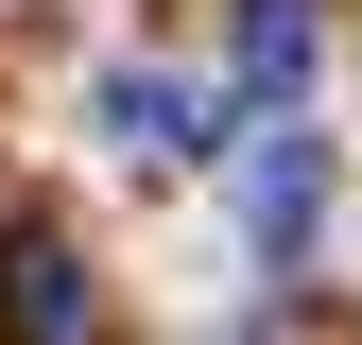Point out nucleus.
<instances>
[{
  "instance_id": "nucleus-4",
  "label": "nucleus",
  "mask_w": 362,
  "mask_h": 345,
  "mask_svg": "<svg viewBox=\"0 0 362 345\" xmlns=\"http://www.w3.org/2000/svg\"><path fill=\"white\" fill-rule=\"evenodd\" d=\"M0 328H18V345H86V276H69V242H18V259H0Z\"/></svg>"
},
{
  "instance_id": "nucleus-1",
  "label": "nucleus",
  "mask_w": 362,
  "mask_h": 345,
  "mask_svg": "<svg viewBox=\"0 0 362 345\" xmlns=\"http://www.w3.org/2000/svg\"><path fill=\"white\" fill-rule=\"evenodd\" d=\"M310 52H328V18H310V0H224V104H242V121H293Z\"/></svg>"
},
{
  "instance_id": "nucleus-3",
  "label": "nucleus",
  "mask_w": 362,
  "mask_h": 345,
  "mask_svg": "<svg viewBox=\"0 0 362 345\" xmlns=\"http://www.w3.org/2000/svg\"><path fill=\"white\" fill-rule=\"evenodd\" d=\"M104 139H121V156H207L224 104H207L190 69H139V52H121V69H104Z\"/></svg>"
},
{
  "instance_id": "nucleus-2",
  "label": "nucleus",
  "mask_w": 362,
  "mask_h": 345,
  "mask_svg": "<svg viewBox=\"0 0 362 345\" xmlns=\"http://www.w3.org/2000/svg\"><path fill=\"white\" fill-rule=\"evenodd\" d=\"M242 225H259V259H310V225H328V139L310 121H259L242 139Z\"/></svg>"
}]
</instances>
